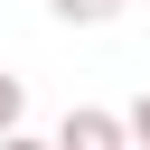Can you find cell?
Wrapping results in <instances>:
<instances>
[{"mask_svg":"<svg viewBox=\"0 0 150 150\" xmlns=\"http://www.w3.org/2000/svg\"><path fill=\"white\" fill-rule=\"evenodd\" d=\"M47 150H122V112H103V103H75L66 122H56V141Z\"/></svg>","mask_w":150,"mask_h":150,"instance_id":"6da1fadb","label":"cell"},{"mask_svg":"<svg viewBox=\"0 0 150 150\" xmlns=\"http://www.w3.org/2000/svg\"><path fill=\"white\" fill-rule=\"evenodd\" d=\"M66 28H103V19H122V0H47Z\"/></svg>","mask_w":150,"mask_h":150,"instance_id":"7a4b0ae2","label":"cell"},{"mask_svg":"<svg viewBox=\"0 0 150 150\" xmlns=\"http://www.w3.org/2000/svg\"><path fill=\"white\" fill-rule=\"evenodd\" d=\"M19 112H28V84H19V75H9V66H0V141H9V131H19Z\"/></svg>","mask_w":150,"mask_h":150,"instance_id":"3957f363","label":"cell"},{"mask_svg":"<svg viewBox=\"0 0 150 150\" xmlns=\"http://www.w3.org/2000/svg\"><path fill=\"white\" fill-rule=\"evenodd\" d=\"M122 141H131V150H150V84H141V103L122 112Z\"/></svg>","mask_w":150,"mask_h":150,"instance_id":"277c9868","label":"cell"},{"mask_svg":"<svg viewBox=\"0 0 150 150\" xmlns=\"http://www.w3.org/2000/svg\"><path fill=\"white\" fill-rule=\"evenodd\" d=\"M0 150H47V141H38V131H9V141H0Z\"/></svg>","mask_w":150,"mask_h":150,"instance_id":"5b68a950","label":"cell"},{"mask_svg":"<svg viewBox=\"0 0 150 150\" xmlns=\"http://www.w3.org/2000/svg\"><path fill=\"white\" fill-rule=\"evenodd\" d=\"M122 150H131V141H122Z\"/></svg>","mask_w":150,"mask_h":150,"instance_id":"8992f818","label":"cell"}]
</instances>
